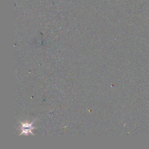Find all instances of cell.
I'll return each instance as SVG.
<instances>
[{"label":"cell","instance_id":"6da1fadb","mask_svg":"<svg viewBox=\"0 0 149 149\" xmlns=\"http://www.w3.org/2000/svg\"><path fill=\"white\" fill-rule=\"evenodd\" d=\"M34 123V121H33L32 123L31 124H28V123H26V124H24V123H22L21 122L22 124V129H21V131H22V133H20V135L24 134V135H27V134L29 133H32V135H33V132H32V131L35 129L36 128H34L33 127V124Z\"/></svg>","mask_w":149,"mask_h":149}]
</instances>
